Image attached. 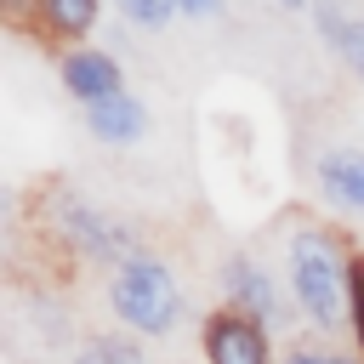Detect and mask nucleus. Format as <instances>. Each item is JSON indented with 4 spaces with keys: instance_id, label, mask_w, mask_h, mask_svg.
Wrapping results in <instances>:
<instances>
[{
    "instance_id": "obj_1",
    "label": "nucleus",
    "mask_w": 364,
    "mask_h": 364,
    "mask_svg": "<svg viewBox=\"0 0 364 364\" xmlns=\"http://www.w3.org/2000/svg\"><path fill=\"white\" fill-rule=\"evenodd\" d=\"M284 290L296 301V318L318 341L353 330V250L341 245L336 228H324V222L290 228V239H284Z\"/></svg>"
},
{
    "instance_id": "obj_2",
    "label": "nucleus",
    "mask_w": 364,
    "mask_h": 364,
    "mask_svg": "<svg viewBox=\"0 0 364 364\" xmlns=\"http://www.w3.org/2000/svg\"><path fill=\"white\" fill-rule=\"evenodd\" d=\"M108 313L119 318V330H131L136 341H165L182 313H188V296L171 273L165 256L154 250H136L131 262H119L108 273Z\"/></svg>"
},
{
    "instance_id": "obj_3",
    "label": "nucleus",
    "mask_w": 364,
    "mask_h": 364,
    "mask_svg": "<svg viewBox=\"0 0 364 364\" xmlns=\"http://www.w3.org/2000/svg\"><path fill=\"white\" fill-rule=\"evenodd\" d=\"M40 228H46V239L68 245L80 262H97V267H108V273L142 250L136 228H125V222L102 216V210H97L91 199H80L68 182H57V188L40 199Z\"/></svg>"
},
{
    "instance_id": "obj_4",
    "label": "nucleus",
    "mask_w": 364,
    "mask_h": 364,
    "mask_svg": "<svg viewBox=\"0 0 364 364\" xmlns=\"http://www.w3.org/2000/svg\"><path fill=\"white\" fill-rule=\"evenodd\" d=\"M216 284H222V307H239V313H250V318L267 324V330H284V324H290V307H296V301H284V290L273 284V273H267L250 250L222 256Z\"/></svg>"
},
{
    "instance_id": "obj_5",
    "label": "nucleus",
    "mask_w": 364,
    "mask_h": 364,
    "mask_svg": "<svg viewBox=\"0 0 364 364\" xmlns=\"http://www.w3.org/2000/svg\"><path fill=\"white\" fill-rule=\"evenodd\" d=\"M199 347H205V364H279L267 324H256L239 307H216L199 330Z\"/></svg>"
},
{
    "instance_id": "obj_6",
    "label": "nucleus",
    "mask_w": 364,
    "mask_h": 364,
    "mask_svg": "<svg viewBox=\"0 0 364 364\" xmlns=\"http://www.w3.org/2000/svg\"><path fill=\"white\" fill-rule=\"evenodd\" d=\"M57 80H63V91H68L80 108L108 102V97H119V91H125V74H119V63H114L102 46H74V51H63Z\"/></svg>"
},
{
    "instance_id": "obj_7",
    "label": "nucleus",
    "mask_w": 364,
    "mask_h": 364,
    "mask_svg": "<svg viewBox=\"0 0 364 364\" xmlns=\"http://www.w3.org/2000/svg\"><path fill=\"white\" fill-rule=\"evenodd\" d=\"M313 182L341 216H364V148H324L313 159Z\"/></svg>"
},
{
    "instance_id": "obj_8",
    "label": "nucleus",
    "mask_w": 364,
    "mask_h": 364,
    "mask_svg": "<svg viewBox=\"0 0 364 364\" xmlns=\"http://www.w3.org/2000/svg\"><path fill=\"white\" fill-rule=\"evenodd\" d=\"M85 131H91L102 148H136V142L148 136V102L131 97V91H119V97H108V102H91V108H85Z\"/></svg>"
},
{
    "instance_id": "obj_9",
    "label": "nucleus",
    "mask_w": 364,
    "mask_h": 364,
    "mask_svg": "<svg viewBox=\"0 0 364 364\" xmlns=\"http://www.w3.org/2000/svg\"><path fill=\"white\" fill-rule=\"evenodd\" d=\"M102 17V0H40V40H85Z\"/></svg>"
},
{
    "instance_id": "obj_10",
    "label": "nucleus",
    "mask_w": 364,
    "mask_h": 364,
    "mask_svg": "<svg viewBox=\"0 0 364 364\" xmlns=\"http://www.w3.org/2000/svg\"><path fill=\"white\" fill-rule=\"evenodd\" d=\"M307 17H313V28H318V40L341 57L347 51V40L358 34V23H364V0H313L307 6Z\"/></svg>"
},
{
    "instance_id": "obj_11",
    "label": "nucleus",
    "mask_w": 364,
    "mask_h": 364,
    "mask_svg": "<svg viewBox=\"0 0 364 364\" xmlns=\"http://www.w3.org/2000/svg\"><path fill=\"white\" fill-rule=\"evenodd\" d=\"M68 364H154V358L142 353V341L131 330H119V336H91Z\"/></svg>"
},
{
    "instance_id": "obj_12",
    "label": "nucleus",
    "mask_w": 364,
    "mask_h": 364,
    "mask_svg": "<svg viewBox=\"0 0 364 364\" xmlns=\"http://www.w3.org/2000/svg\"><path fill=\"white\" fill-rule=\"evenodd\" d=\"M114 6H119V17H125L131 28H165V23L182 11L176 0H114Z\"/></svg>"
},
{
    "instance_id": "obj_13",
    "label": "nucleus",
    "mask_w": 364,
    "mask_h": 364,
    "mask_svg": "<svg viewBox=\"0 0 364 364\" xmlns=\"http://www.w3.org/2000/svg\"><path fill=\"white\" fill-rule=\"evenodd\" d=\"M279 364H364V358H358V353H347V347H330V341H318V336H313V341H296V347H290Z\"/></svg>"
},
{
    "instance_id": "obj_14",
    "label": "nucleus",
    "mask_w": 364,
    "mask_h": 364,
    "mask_svg": "<svg viewBox=\"0 0 364 364\" xmlns=\"http://www.w3.org/2000/svg\"><path fill=\"white\" fill-rule=\"evenodd\" d=\"M182 6V17H199V23H210V17H222V6L228 0H176Z\"/></svg>"
},
{
    "instance_id": "obj_15",
    "label": "nucleus",
    "mask_w": 364,
    "mask_h": 364,
    "mask_svg": "<svg viewBox=\"0 0 364 364\" xmlns=\"http://www.w3.org/2000/svg\"><path fill=\"white\" fill-rule=\"evenodd\" d=\"M341 63H347V68H353V74L364 80V23H358V34L347 40V51H341Z\"/></svg>"
},
{
    "instance_id": "obj_16",
    "label": "nucleus",
    "mask_w": 364,
    "mask_h": 364,
    "mask_svg": "<svg viewBox=\"0 0 364 364\" xmlns=\"http://www.w3.org/2000/svg\"><path fill=\"white\" fill-rule=\"evenodd\" d=\"M279 6H284V11H307L313 0H279Z\"/></svg>"
}]
</instances>
